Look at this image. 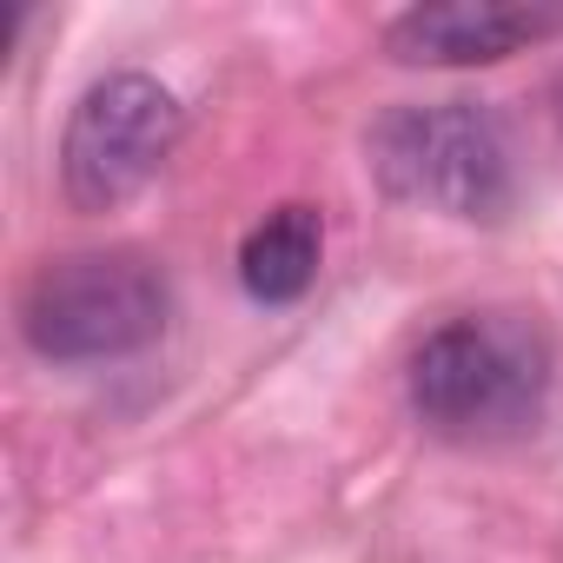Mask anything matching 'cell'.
<instances>
[{
    "label": "cell",
    "instance_id": "2",
    "mask_svg": "<svg viewBox=\"0 0 563 563\" xmlns=\"http://www.w3.org/2000/svg\"><path fill=\"white\" fill-rule=\"evenodd\" d=\"M372 173L391 199L444 212V219H471L490 225L510 212L517 199V173H510V140L497 126L490 107L477 100H418V107H391L372 140Z\"/></svg>",
    "mask_w": 563,
    "mask_h": 563
},
{
    "label": "cell",
    "instance_id": "5",
    "mask_svg": "<svg viewBox=\"0 0 563 563\" xmlns=\"http://www.w3.org/2000/svg\"><path fill=\"white\" fill-rule=\"evenodd\" d=\"M563 34L556 0H431L385 21V54L398 67H490Z\"/></svg>",
    "mask_w": 563,
    "mask_h": 563
},
{
    "label": "cell",
    "instance_id": "4",
    "mask_svg": "<svg viewBox=\"0 0 563 563\" xmlns=\"http://www.w3.org/2000/svg\"><path fill=\"white\" fill-rule=\"evenodd\" d=\"M186 133V113L173 87L153 74H107L80 93L60 133V186L74 212H113L133 192L153 186V173L173 159Z\"/></svg>",
    "mask_w": 563,
    "mask_h": 563
},
{
    "label": "cell",
    "instance_id": "6",
    "mask_svg": "<svg viewBox=\"0 0 563 563\" xmlns=\"http://www.w3.org/2000/svg\"><path fill=\"white\" fill-rule=\"evenodd\" d=\"M319 252H325V219L312 206H278L239 245V286L258 306H299L319 278Z\"/></svg>",
    "mask_w": 563,
    "mask_h": 563
},
{
    "label": "cell",
    "instance_id": "3",
    "mask_svg": "<svg viewBox=\"0 0 563 563\" xmlns=\"http://www.w3.org/2000/svg\"><path fill=\"white\" fill-rule=\"evenodd\" d=\"M173 319L166 272L140 252L47 258L21 292V332L54 365H107L146 352Z\"/></svg>",
    "mask_w": 563,
    "mask_h": 563
},
{
    "label": "cell",
    "instance_id": "1",
    "mask_svg": "<svg viewBox=\"0 0 563 563\" xmlns=\"http://www.w3.org/2000/svg\"><path fill=\"white\" fill-rule=\"evenodd\" d=\"M556 352L523 312H464L411 352V411L451 444H510L550 405Z\"/></svg>",
    "mask_w": 563,
    "mask_h": 563
}]
</instances>
